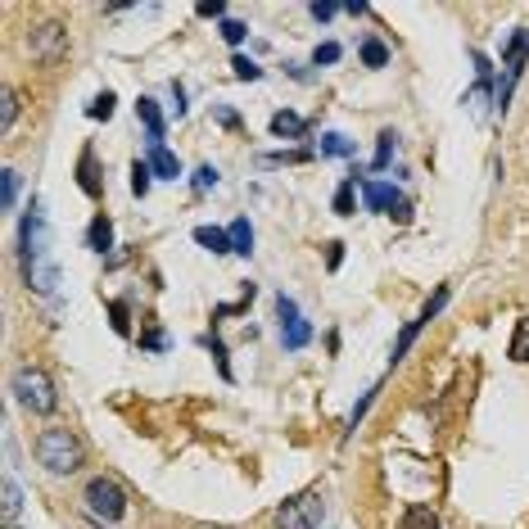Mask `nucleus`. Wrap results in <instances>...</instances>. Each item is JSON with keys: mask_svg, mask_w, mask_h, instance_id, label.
<instances>
[{"mask_svg": "<svg viewBox=\"0 0 529 529\" xmlns=\"http://www.w3.org/2000/svg\"><path fill=\"white\" fill-rule=\"evenodd\" d=\"M23 276L37 294H55L59 272L50 263V249H46V218H41V204L32 199L28 218H23Z\"/></svg>", "mask_w": 529, "mask_h": 529, "instance_id": "1", "label": "nucleus"}, {"mask_svg": "<svg viewBox=\"0 0 529 529\" xmlns=\"http://www.w3.org/2000/svg\"><path fill=\"white\" fill-rule=\"evenodd\" d=\"M37 462L46 466V471H55V475H73L77 466H82V439H77L73 430H64V426L46 430V435L37 439Z\"/></svg>", "mask_w": 529, "mask_h": 529, "instance_id": "2", "label": "nucleus"}, {"mask_svg": "<svg viewBox=\"0 0 529 529\" xmlns=\"http://www.w3.org/2000/svg\"><path fill=\"white\" fill-rule=\"evenodd\" d=\"M10 389H14V398H19L28 412H37V416H50L59 407L55 380H50L41 367H19V371H14V380H10Z\"/></svg>", "mask_w": 529, "mask_h": 529, "instance_id": "3", "label": "nucleus"}, {"mask_svg": "<svg viewBox=\"0 0 529 529\" xmlns=\"http://www.w3.org/2000/svg\"><path fill=\"white\" fill-rule=\"evenodd\" d=\"M326 516V498L317 489L308 493H294V498H285L281 507H276V529H317Z\"/></svg>", "mask_w": 529, "mask_h": 529, "instance_id": "4", "label": "nucleus"}, {"mask_svg": "<svg viewBox=\"0 0 529 529\" xmlns=\"http://www.w3.org/2000/svg\"><path fill=\"white\" fill-rule=\"evenodd\" d=\"M82 498H86V511H91L95 520H104V525H114V520H123V516H127V493L118 489L114 480H104V475H100V480L86 484Z\"/></svg>", "mask_w": 529, "mask_h": 529, "instance_id": "5", "label": "nucleus"}, {"mask_svg": "<svg viewBox=\"0 0 529 529\" xmlns=\"http://www.w3.org/2000/svg\"><path fill=\"white\" fill-rule=\"evenodd\" d=\"M28 50H32V59H41V64H55V59H64V50H68L64 23H37V28H32V37H28Z\"/></svg>", "mask_w": 529, "mask_h": 529, "instance_id": "6", "label": "nucleus"}, {"mask_svg": "<svg viewBox=\"0 0 529 529\" xmlns=\"http://www.w3.org/2000/svg\"><path fill=\"white\" fill-rule=\"evenodd\" d=\"M362 199H367V208L371 213H389V218H398V222H407L412 218V208H407V199L398 195L389 181H367L362 186Z\"/></svg>", "mask_w": 529, "mask_h": 529, "instance_id": "7", "label": "nucleus"}, {"mask_svg": "<svg viewBox=\"0 0 529 529\" xmlns=\"http://www.w3.org/2000/svg\"><path fill=\"white\" fill-rule=\"evenodd\" d=\"M276 317H281V344L285 349H303V344L312 340V326L299 317V308H294V299H276Z\"/></svg>", "mask_w": 529, "mask_h": 529, "instance_id": "8", "label": "nucleus"}, {"mask_svg": "<svg viewBox=\"0 0 529 529\" xmlns=\"http://www.w3.org/2000/svg\"><path fill=\"white\" fill-rule=\"evenodd\" d=\"M444 303H448V285H439V290H435V299H430L426 308H421V317H416V322H407V326H403V335H398V344H394V362L403 358L407 349H412V340H416V335H421V326H426L430 317H435V312L444 308Z\"/></svg>", "mask_w": 529, "mask_h": 529, "instance_id": "9", "label": "nucleus"}, {"mask_svg": "<svg viewBox=\"0 0 529 529\" xmlns=\"http://www.w3.org/2000/svg\"><path fill=\"white\" fill-rule=\"evenodd\" d=\"M136 118H141L145 132H150V145H163V114H159V104H154L150 95L136 100Z\"/></svg>", "mask_w": 529, "mask_h": 529, "instance_id": "10", "label": "nucleus"}, {"mask_svg": "<svg viewBox=\"0 0 529 529\" xmlns=\"http://www.w3.org/2000/svg\"><path fill=\"white\" fill-rule=\"evenodd\" d=\"M150 172H154V177L177 181L181 177V159L172 150H163V145H150Z\"/></svg>", "mask_w": 529, "mask_h": 529, "instance_id": "11", "label": "nucleus"}, {"mask_svg": "<svg viewBox=\"0 0 529 529\" xmlns=\"http://www.w3.org/2000/svg\"><path fill=\"white\" fill-rule=\"evenodd\" d=\"M0 516H5V525H14L19 520V507H23V489L14 484V475H5V484H0Z\"/></svg>", "mask_w": 529, "mask_h": 529, "instance_id": "12", "label": "nucleus"}, {"mask_svg": "<svg viewBox=\"0 0 529 529\" xmlns=\"http://www.w3.org/2000/svg\"><path fill=\"white\" fill-rule=\"evenodd\" d=\"M86 245H91L95 254H109V249H114V222L104 218V213L91 222V231H86Z\"/></svg>", "mask_w": 529, "mask_h": 529, "instance_id": "13", "label": "nucleus"}, {"mask_svg": "<svg viewBox=\"0 0 529 529\" xmlns=\"http://www.w3.org/2000/svg\"><path fill=\"white\" fill-rule=\"evenodd\" d=\"M303 132H308V123H303L299 114H290V109L272 114V136H285V141H299Z\"/></svg>", "mask_w": 529, "mask_h": 529, "instance_id": "14", "label": "nucleus"}, {"mask_svg": "<svg viewBox=\"0 0 529 529\" xmlns=\"http://www.w3.org/2000/svg\"><path fill=\"white\" fill-rule=\"evenodd\" d=\"M231 254H240V258L254 254V227H249V218L231 222Z\"/></svg>", "mask_w": 529, "mask_h": 529, "instance_id": "15", "label": "nucleus"}, {"mask_svg": "<svg viewBox=\"0 0 529 529\" xmlns=\"http://www.w3.org/2000/svg\"><path fill=\"white\" fill-rule=\"evenodd\" d=\"M398 529H439V516H435L430 507H421V502H416V507H407V511H403Z\"/></svg>", "mask_w": 529, "mask_h": 529, "instance_id": "16", "label": "nucleus"}, {"mask_svg": "<svg viewBox=\"0 0 529 529\" xmlns=\"http://www.w3.org/2000/svg\"><path fill=\"white\" fill-rule=\"evenodd\" d=\"M195 240L213 254H231V231H218V227H195Z\"/></svg>", "mask_w": 529, "mask_h": 529, "instance_id": "17", "label": "nucleus"}, {"mask_svg": "<svg viewBox=\"0 0 529 529\" xmlns=\"http://www.w3.org/2000/svg\"><path fill=\"white\" fill-rule=\"evenodd\" d=\"M77 172H82V190H86V195H100V181H95V150H82Z\"/></svg>", "mask_w": 529, "mask_h": 529, "instance_id": "18", "label": "nucleus"}, {"mask_svg": "<svg viewBox=\"0 0 529 529\" xmlns=\"http://www.w3.org/2000/svg\"><path fill=\"white\" fill-rule=\"evenodd\" d=\"M511 362H529V317L516 322V340H511Z\"/></svg>", "mask_w": 529, "mask_h": 529, "instance_id": "19", "label": "nucleus"}, {"mask_svg": "<svg viewBox=\"0 0 529 529\" xmlns=\"http://www.w3.org/2000/svg\"><path fill=\"white\" fill-rule=\"evenodd\" d=\"M0 127H5V132H10L14 127V118H19V91H14V86H5V95H0Z\"/></svg>", "mask_w": 529, "mask_h": 529, "instance_id": "20", "label": "nucleus"}, {"mask_svg": "<svg viewBox=\"0 0 529 529\" xmlns=\"http://www.w3.org/2000/svg\"><path fill=\"white\" fill-rule=\"evenodd\" d=\"M322 154L349 159V154H353V141H349V136H340V132H326V136H322Z\"/></svg>", "mask_w": 529, "mask_h": 529, "instance_id": "21", "label": "nucleus"}, {"mask_svg": "<svg viewBox=\"0 0 529 529\" xmlns=\"http://www.w3.org/2000/svg\"><path fill=\"white\" fill-rule=\"evenodd\" d=\"M150 181H154V172H150V163H141V159H136L132 163V195H150Z\"/></svg>", "mask_w": 529, "mask_h": 529, "instance_id": "22", "label": "nucleus"}, {"mask_svg": "<svg viewBox=\"0 0 529 529\" xmlns=\"http://www.w3.org/2000/svg\"><path fill=\"white\" fill-rule=\"evenodd\" d=\"M86 118H114V91H100L86 104Z\"/></svg>", "mask_w": 529, "mask_h": 529, "instance_id": "23", "label": "nucleus"}, {"mask_svg": "<svg viewBox=\"0 0 529 529\" xmlns=\"http://www.w3.org/2000/svg\"><path fill=\"white\" fill-rule=\"evenodd\" d=\"M218 181H222V172L213 168V163H204V168L195 172V190H199V195H204V190H213V186H218Z\"/></svg>", "mask_w": 529, "mask_h": 529, "instance_id": "24", "label": "nucleus"}, {"mask_svg": "<svg viewBox=\"0 0 529 529\" xmlns=\"http://www.w3.org/2000/svg\"><path fill=\"white\" fill-rule=\"evenodd\" d=\"M231 68H236V77H245V82H258V77H263V68H258L254 59H245V55L231 59Z\"/></svg>", "mask_w": 529, "mask_h": 529, "instance_id": "25", "label": "nucleus"}, {"mask_svg": "<svg viewBox=\"0 0 529 529\" xmlns=\"http://www.w3.org/2000/svg\"><path fill=\"white\" fill-rule=\"evenodd\" d=\"M362 59H367L371 68H385V59H389V50L380 46V41H367V46H362Z\"/></svg>", "mask_w": 529, "mask_h": 529, "instance_id": "26", "label": "nucleus"}, {"mask_svg": "<svg viewBox=\"0 0 529 529\" xmlns=\"http://www.w3.org/2000/svg\"><path fill=\"white\" fill-rule=\"evenodd\" d=\"M335 213H344V218L353 213V181H344V186L335 190Z\"/></svg>", "mask_w": 529, "mask_h": 529, "instance_id": "27", "label": "nucleus"}, {"mask_svg": "<svg viewBox=\"0 0 529 529\" xmlns=\"http://www.w3.org/2000/svg\"><path fill=\"white\" fill-rule=\"evenodd\" d=\"M249 37V28H245V23H236V19H227V23H222V41H231V46H240V41H245Z\"/></svg>", "mask_w": 529, "mask_h": 529, "instance_id": "28", "label": "nucleus"}, {"mask_svg": "<svg viewBox=\"0 0 529 529\" xmlns=\"http://www.w3.org/2000/svg\"><path fill=\"white\" fill-rule=\"evenodd\" d=\"M394 141H398V136H394V132H380V150H376V168H385V163H389V154H394Z\"/></svg>", "mask_w": 529, "mask_h": 529, "instance_id": "29", "label": "nucleus"}, {"mask_svg": "<svg viewBox=\"0 0 529 529\" xmlns=\"http://www.w3.org/2000/svg\"><path fill=\"white\" fill-rule=\"evenodd\" d=\"M14 199H19V172L5 168V208H14Z\"/></svg>", "mask_w": 529, "mask_h": 529, "instance_id": "30", "label": "nucleus"}, {"mask_svg": "<svg viewBox=\"0 0 529 529\" xmlns=\"http://www.w3.org/2000/svg\"><path fill=\"white\" fill-rule=\"evenodd\" d=\"M335 59H340V46H335V41H326V46H317L312 64H335Z\"/></svg>", "mask_w": 529, "mask_h": 529, "instance_id": "31", "label": "nucleus"}, {"mask_svg": "<svg viewBox=\"0 0 529 529\" xmlns=\"http://www.w3.org/2000/svg\"><path fill=\"white\" fill-rule=\"evenodd\" d=\"M222 14H227L222 0H204V5H199V19H222Z\"/></svg>", "mask_w": 529, "mask_h": 529, "instance_id": "32", "label": "nucleus"}, {"mask_svg": "<svg viewBox=\"0 0 529 529\" xmlns=\"http://www.w3.org/2000/svg\"><path fill=\"white\" fill-rule=\"evenodd\" d=\"M335 10H340V5H331V0H317V5H312V19L326 23V19H335Z\"/></svg>", "mask_w": 529, "mask_h": 529, "instance_id": "33", "label": "nucleus"}, {"mask_svg": "<svg viewBox=\"0 0 529 529\" xmlns=\"http://www.w3.org/2000/svg\"><path fill=\"white\" fill-rule=\"evenodd\" d=\"M308 159V150H290V154H267L263 163H303Z\"/></svg>", "mask_w": 529, "mask_h": 529, "instance_id": "34", "label": "nucleus"}, {"mask_svg": "<svg viewBox=\"0 0 529 529\" xmlns=\"http://www.w3.org/2000/svg\"><path fill=\"white\" fill-rule=\"evenodd\" d=\"M114 331H118V335H127V303H123V299L114 303Z\"/></svg>", "mask_w": 529, "mask_h": 529, "instance_id": "35", "label": "nucleus"}, {"mask_svg": "<svg viewBox=\"0 0 529 529\" xmlns=\"http://www.w3.org/2000/svg\"><path fill=\"white\" fill-rule=\"evenodd\" d=\"M218 118H222V127H240V118L231 114V109H218Z\"/></svg>", "mask_w": 529, "mask_h": 529, "instance_id": "36", "label": "nucleus"}, {"mask_svg": "<svg viewBox=\"0 0 529 529\" xmlns=\"http://www.w3.org/2000/svg\"><path fill=\"white\" fill-rule=\"evenodd\" d=\"M5 529H23V525H5Z\"/></svg>", "mask_w": 529, "mask_h": 529, "instance_id": "37", "label": "nucleus"}]
</instances>
